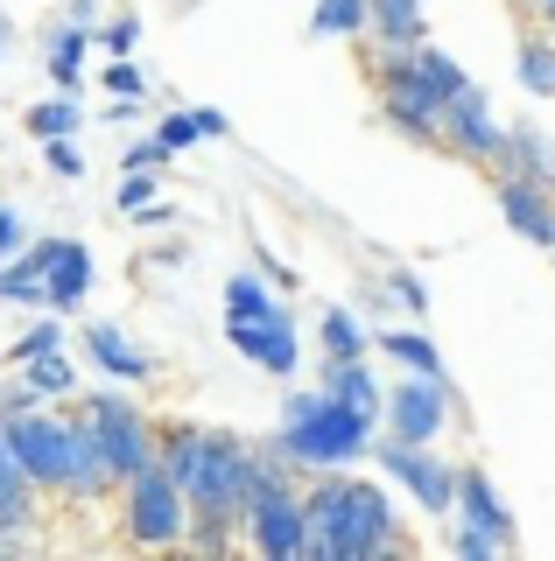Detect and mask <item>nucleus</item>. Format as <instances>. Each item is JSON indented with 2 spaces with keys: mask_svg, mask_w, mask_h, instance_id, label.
Here are the masks:
<instances>
[{
  "mask_svg": "<svg viewBox=\"0 0 555 561\" xmlns=\"http://www.w3.org/2000/svg\"><path fill=\"white\" fill-rule=\"evenodd\" d=\"M415 64H422V70H429V84H437V92H443V99H457V92H464V84H472V78H464V70H457V64H450V57H443V49H415Z\"/></svg>",
  "mask_w": 555,
  "mask_h": 561,
  "instance_id": "c756f323",
  "label": "nucleus"
},
{
  "mask_svg": "<svg viewBox=\"0 0 555 561\" xmlns=\"http://www.w3.org/2000/svg\"><path fill=\"white\" fill-rule=\"evenodd\" d=\"M499 210H507V225H513V232H528L534 245H555V190L548 183L507 169V183H499Z\"/></svg>",
  "mask_w": 555,
  "mask_h": 561,
  "instance_id": "4468645a",
  "label": "nucleus"
},
{
  "mask_svg": "<svg viewBox=\"0 0 555 561\" xmlns=\"http://www.w3.org/2000/svg\"><path fill=\"white\" fill-rule=\"evenodd\" d=\"M106 92L113 99H141V70H134V64H113L106 70Z\"/></svg>",
  "mask_w": 555,
  "mask_h": 561,
  "instance_id": "f704fd0d",
  "label": "nucleus"
},
{
  "mask_svg": "<svg viewBox=\"0 0 555 561\" xmlns=\"http://www.w3.org/2000/svg\"><path fill=\"white\" fill-rule=\"evenodd\" d=\"M29 526H36V478H29V463L14 456L8 414H0V540L29 534Z\"/></svg>",
  "mask_w": 555,
  "mask_h": 561,
  "instance_id": "ddd939ff",
  "label": "nucleus"
},
{
  "mask_svg": "<svg viewBox=\"0 0 555 561\" xmlns=\"http://www.w3.org/2000/svg\"><path fill=\"white\" fill-rule=\"evenodd\" d=\"M8 35H14V28H8V14H0V57H8Z\"/></svg>",
  "mask_w": 555,
  "mask_h": 561,
  "instance_id": "79ce46f5",
  "label": "nucleus"
},
{
  "mask_svg": "<svg viewBox=\"0 0 555 561\" xmlns=\"http://www.w3.org/2000/svg\"><path fill=\"white\" fill-rule=\"evenodd\" d=\"M380 463H387V478H394V484H408V491H415V505H422V513L457 519V470H450L443 456H429V443H401V435H387Z\"/></svg>",
  "mask_w": 555,
  "mask_h": 561,
  "instance_id": "1a4fd4ad",
  "label": "nucleus"
},
{
  "mask_svg": "<svg viewBox=\"0 0 555 561\" xmlns=\"http://www.w3.org/2000/svg\"><path fill=\"white\" fill-rule=\"evenodd\" d=\"M84 344H92V358L106 365V373H120V379H148L155 373L141 351L127 344V330H113V323H92V330H84Z\"/></svg>",
  "mask_w": 555,
  "mask_h": 561,
  "instance_id": "aec40b11",
  "label": "nucleus"
},
{
  "mask_svg": "<svg viewBox=\"0 0 555 561\" xmlns=\"http://www.w3.org/2000/svg\"><path fill=\"white\" fill-rule=\"evenodd\" d=\"M197 134H204V127H197V113H177V119H162V134H155V140H162V148L177 154V148H190Z\"/></svg>",
  "mask_w": 555,
  "mask_h": 561,
  "instance_id": "473e14b6",
  "label": "nucleus"
},
{
  "mask_svg": "<svg viewBox=\"0 0 555 561\" xmlns=\"http://www.w3.org/2000/svg\"><path fill=\"white\" fill-rule=\"evenodd\" d=\"M373 22V0H317V35H359Z\"/></svg>",
  "mask_w": 555,
  "mask_h": 561,
  "instance_id": "5701e85b",
  "label": "nucleus"
},
{
  "mask_svg": "<svg viewBox=\"0 0 555 561\" xmlns=\"http://www.w3.org/2000/svg\"><path fill=\"white\" fill-rule=\"evenodd\" d=\"M520 84L534 99H555V43H528L520 49Z\"/></svg>",
  "mask_w": 555,
  "mask_h": 561,
  "instance_id": "bb28decb",
  "label": "nucleus"
},
{
  "mask_svg": "<svg viewBox=\"0 0 555 561\" xmlns=\"http://www.w3.org/2000/svg\"><path fill=\"white\" fill-rule=\"evenodd\" d=\"M394 295H401L408 309H429V288H422V280H415V274H394Z\"/></svg>",
  "mask_w": 555,
  "mask_h": 561,
  "instance_id": "ea45409f",
  "label": "nucleus"
},
{
  "mask_svg": "<svg viewBox=\"0 0 555 561\" xmlns=\"http://www.w3.org/2000/svg\"><path fill=\"white\" fill-rule=\"evenodd\" d=\"M64 22H78V28H99V0H71V8H64Z\"/></svg>",
  "mask_w": 555,
  "mask_h": 561,
  "instance_id": "a19ab883",
  "label": "nucleus"
},
{
  "mask_svg": "<svg viewBox=\"0 0 555 561\" xmlns=\"http://www.w3.org/2000/svg\"><path fill=\"white\" fill-rule=\"evenodd\" d=\"M366 428H373V414L344 408L331 393H288L274 456H282V463H309V470H344L366 449Z\"/></svg>",
  "mask_w": 555,
  "mask_h": 561,
  "instance_id": "20e7f679",
  "label": "nucleus"
},
{
  "mask_svg": "<svg viewBox=\"0 0 555 561\" xmlns=\"http://www.w3.org/2000/svg\"><path fill=\"white\" fill-rule=\"evenodd\" d=\"M84 288H92V253L78 239H49V309H78Z\"/></svg>",
  "mask_w": 555,
  "mask_h": 561,
  "instance_id": "dca6fc26",
  "label": "nucleus"
},
{
  "mask_svg": "<svg viewBox=\"0 0 555 561\" xmlns=\"http://www.w3.org/2000/svg\"><path fill=\"white\" fill-rule=\"evenodd\" d=\"M84 127V113L71 99H43V105H29V134L36 140H64V134H78Z\"/></svg>",
  "mask_w": 555,
  "mask_h": 561,
  "instance_id": "b1692460",
  "label": "nucleus"
},
{
  "mask_svg": "<svg viewBox=\"0 0 555 561\" xmlns=\"http://www.w3.org/2000/svg\"><path fill=\"white\" fill-rule=\"evenodd\" d=\"M127 534L141 540V548H177L190 534V491L169 478L162 456L127 478Z\"/></svg>",
  "mask_w": 555,
  "mask_h": 561,
  "instance_id": "39448f33",
  "label": "nucleus"
},
{
  "mask_svg": "<svg viewBox=\"0 0 555 561\" xmlns=\"http://www.w3.org/2000/svg\"><path fill=\"white\" fill-rule=\"evenodd\" d=\"M309 548L303 561H366L394 540V505L380 484H359V478H338L324 470V484L309 491Z\"/></svg>",
  "mask_w": 555,
  "mask_h": 561,
  "instance_id": "f257e3e1",
  "label": "nucleus"
},
{
  "mask_svg": "<svg viewBox=\"0 0 555 561\" xmlns=\"http://www.w3.org/2000/svg\"><path fill=\"white\" fill-rule=\"evenodd\" d=\"M450 548H457L464 561H492L499 548H507V540H492L485 526H464V519H457V534H450Z\"/></svg>",
  "mask_w": 555,
  "mask_h": 561,
  "instance_id": "7c9ffc66",
  "label": "nucleus"
},
{
  "mask_svg": "<svg viewBox=\"0 0 555 561\" xmlns=\"http://www.w3.org/2000/svg\"><path fill=\"white\" fill-rule=\"evenodd\" d=\"M225 344H239L253 365H268V373H296V330H288L282 309H268V316H225Z\"/></svg>",
  "mask_w": 555,
  "mask_h": 561,
  "instance_id": "9b49d317",
  "label": "nucleus"
},
{
  "mask_svg": "<svg viewBox=\"0 0 555 561\" xmlns=\"http://www.w3.org/2000/svg\"><path fill=\"white\" fill-rule=\"evenodd\" d=\"M513 175H534V183H548L555 190V140L548 127H534V119H513L507 127V154H499Z\"/></svg>",
  "mask_w": 555,
  "mask_h": 561,
  "instance_id": "f3484780",
  "label": "nucleus"
},
{
  "mask_svg": "<svg viewBox=\"0 0 555 561\" xmlns=\"http://www.w3.org/2000/svg\"><path fill=\"white\" fill-rule=\"evenodd\" d=\"M268 309H282V302L268 295V280H260V274L225 280V316H268Z\"/></svg>",
  "mask_w": 555,
  "mask_h": 561,
  "instance_id": "a878e982",
  "label": "nucleus"
},
{
  "mask_svg": "<svg viewBox=\"0 0 555 561\" xmlns=\"http://www.w3.org/2000/svg\"><path fill=\"white\" fill-rule=\"evenodd\" d=\"M0 302H49V239L0 267Z\"/></svg>",
  "mask_w": 555,
  "mask_h": 561,
  "instance_id": "a211bd4d",
  "label": "nucleus"
},
{
  "mask_svg": "<svg viewBox=\"0 0 555 561\" xmlns=\"http://www.w3.org/2000/svg\"><path fill=\"white\" fill-rule=\"evenodd\" d=\"M457 519L464 526H485L492 540H507V548H513V513L499 505V491H492L485 470H457Z\"/></svg>",
  "mask_w": 555,
  "mask_h": 561,
  "instance_id": "2eb2a0df",
  "label": "nucleus"
},
{
  "mask_svg": "<svg viewBox=\"0 0 555 561\" xmlns=\"http://www.w3.org/2000/svg\"><path fill=\"white\" fill-rule=\"evenodd\" d=\"M43 148H49V169H57V175H84L78 148H71V134H64V140H43Z\"/></svg>",
  "mask_w": 555,
  "mask_h": 561,
  "instance_id": "e433bc0d",
  "label": "nucleus"
},
{
  "mask_svg": "<svg viewBox=\"0 0 555 561\" xmlns=\"http://www.w3.org/2000/svg\"><path fill=\"white\" fill-rule=\"evenodd\" d=\"M8 435H14V456L29 463V478L49 484V491H78V499H92V491L113 484V463L99 456V443H92L84 421H57L43 408H22V414H8Z\"/></svg>",
  "mask_w": 555,
  "mask_h": 561,
  "instance_id": "f03ea898",
  "label": "nucleus"
},
{
  "mask_svg": "<svg viewBox=\"0 0 555 561\" xmlns=\"http://www.w3.org/2000/svg\"><path fill=\"white\" fill-rule=\"evenodd\" d=\"M84 35H92V28H78V22H64L57 35H49V78H57L64 92H71V84H78V57H84Z\"/></svg>",
  "mask_w": 555,
  "mask_h": 561,
  "instance_id": "4be33fe9",
  "label": "nucleus"
},
{
  "mask_svg": "<svg viewBox=\"0 0 555 561\" xmlns=\"http://www.w3.org/2000/svg\"><path fill=\"white\" fill-rule=\"evenodd\" d=\"M443 421H450V379L443 373L394 379V393H387V435H401V443H429Z\"/></svg>",
  "mask_w": 555,
  "mask_h": 561,
  "instance_id": "9d476101",
  "label": "nucleus"
},
{
  "mask_svg": "<svg viewBox=\"0 0 555 561\" xmlns=\"http://www.w3.org/2000/svg\"><path fill=\"white\" fill-rule=\"evenodd\" d=\"M14 253H22V218L0 210V260H14Z\"/></svg>",
  "mask_w": 555,
  "mask_h": 561,
  "instance_id": "4c0bfd02",
  "label": "nucleus"
},
{
  "mask_svg": "<svg viewBox=\"0 0 555 561\" xmlns=\"http://www.w3.org/2000/svg\"><path fill=\"white\" fill-rule=\"evenodd\" d=\"M148 197H155V175H141V169H134L127 183H120V210H141Z\"/></svg>",
  "mask_w": 555,
  "mask_h": 561,
  "instance_id": "c9c22d12",
  "label": "nucleus"
},
{
  "mask_svg": "<svg viewBox=\"0 0 555 561\" xmlns=\"http://www.w3.org/2000/svg\"><path fill=\"white\" fill-rule=\"evenodd\" d=\"M84 428H92V443H99V456L113 463V478L127 484L134 470H148L155 456H162V443L148 435V421L127 408V400H113V393H99V400H84Z\"/></svg>",
  "mask_w": 555,
  "mask_h": 561,
  "instance_id": "0eeeda50",
  "label": "nucleus"
},
{
  "mask_svg": "<svg viewBox=\"0 0 555 561\" xmlns=\"http://www.w3.org/2000/svg\"><path fill=\"white\" fill-rule=\"evenodd\" d=\"M57 344H64V330H57V323H36V330H29L22 344H14V358L29 365V358H43V351H57Z\"/></svg>",
  "mask_w": 555,
  "mask_h": 561,
  "instance_id": "2f4dec72",
  "label": "nucleus"
},
{
  "mask_svg": "<svg viewBox=\"0 0 555 561\" xmlns=\"http://www.w3.org/2000/svg\"><path fill=\"white\" fill-rule=\"evenodd\" d=\"M443 92L429 84V70L408 57V49H387V119L415 140H437L443 134Z\"/></svg>",
  "mask_w": 555,
  "mask_h": 561,
  "instance_id": "6e6552de",
  "label": "nucleus"
},
{
  "mask_svg": "<svg viewBox=\"0 0 555 561\" xmlns=\"http://www.w3.org/2000/svg\"><path fill=\"white\" fill-rule=\"evenodd\" d=\"M134 35H141V28H134V14H120V22H106V28H99V43H106L113 57H127V49H134Z\"/></svg>",
  "mask_w": 555,
  "mask_h": 561,
  "instance_id": "72a5a7b5",
  "label": "nucleus"
},
{
  "mask_svg": "<svg viewBox=\"0 0 555 561\" xmlns=\"http://www.w3.org/2000/svg\"><path fill=\"white\" fill-rule=\"evenodd\" d=\"M162 463H169V478L190 491V505H212V513H239V519H247L253 484H260V456L247 443L212 435V428H177L162 443Z\"/></svg>",
  "mask_w": 555,
  "mask_h": 561,
  "instance_id": "7ed1b4c3",
  "label": "nucleus"
},
{
  "mask_svg": "<svg viewBox=\"0 0 555 561\" xmlns=\"http://www.w3.org/2000/svg\"><path fill=\"white\" fill-rule=\"evenodd\" d=\"M247 526H253V554H268V561H296L309 548V505L282 484V470H268L253 484Z\"/></svg>",
  "mask_w": 555,
  "mask_h": 561,
  "instance_id": "423d86ee",
  "label": "nucleus"
},
{
  "mask_svg": "<svg viewBox=\"0 0 555 561\" xmlns=\"http://www.w3.org/2000/svg\"><path fill=\"white\" fill-rule=\"evenodd\" d=\"M0 548H8V540H0Z\"/></svg>",
  "mask_w": 555,
  "mask_h": 561,
  "instance_id": "c03bdc74",
  "label": "nucleus"
},
{
  "mask_svg": "<svg viewBox=\"0 0 555 561\" xmlns=\"http://www.w3.org/2000/svg\"><path fill=\"white\" fill-rule=\"evenodd\" d=\"M534 8H542V14H548V22H555V0H534Z\"/></svg>",
  "mask_w": 555,
  "mask_h": 561,
  "instance_id": "37998d69",
  "label": "nucleus"
},
{
  "mask_svg": "<svg viewBox=\"0 0 555 561\" xmlns=\"http://www.w3.org/2000/svg\"><path fill=\"white\" fill-rule=\"evenodd\" d=\"M324 393L344 400V408H359V414L387 408V393H380V379L366 373V358H331V386H324Z\"/></svg>",
  "mask_w": 555,
  "mask_h": 561,
  "instance_id": "6ab92c4d",
  "label": "nucleus"
},
{
  "mask_svg": "<svg viewBox=\"0 0 555 561\" xmlns=\"http://www.w3.org/2000/svg\"><path fill=\"white\" fill-rule=\"evenodd\" d=\"M443 134L457 140L464 154H507V127L492 119V105H485L478 84H464V92L443 105Z\"/></svg>",
  "mask_w": 555,
  "mask_h": 561,
  "instance_id": "f8f14e48",
  "label": "nucleus"
},
{
  "mask_svg": "<svg viewBox=\"0 0 555 561\" xmlns=\"http://www.w3.org/2000/svg\"><path fill=\"white\" fill-rule=\"evenodd\" d=\"M373 28L387 49H415L422 43V0H373Z\"/></svg>",
  "mask_w": 555,
  "mask_h": 561,
  "instance_id": "412c9836",
  "label": "nucleus"
},
{
  "mask_svg": "<svg viewBox=\"0 0 555 561\" xmlns=\"http://www.w3.org/2000/svg\"><path fill=\"white\" fill-rule=\"evenodd\" d=\"M380 344H387V351H394V358H401V365H408V373H443V358H437V344H429V337H422V330H387V337H380Z\"/></svg>",
  "mask_w": 555,
  "mask_h": 561,
  "instance_id": "393cba45",
  "label": "nucleus"
},
{
  "mask_svg": "<svg viewBox=\"0 0 555 561\" xmlns=\"http://www.w3.org/2000/svg\"><path fill=\"white\" fill-rule=\"evenodd\" d=\"M324 358H366V337H359V323L344 309L324 316Z\"/></svg>",
  "mask_w": 555,
  "mask_h": 561,
  "instance_id": "cd10ccee",
  "label": "nucleus"
},
{
  "mask_svg": "<svg viewBox=\"0 0 555 561\" xmlns=\"http://www.w3.org/2000/svg\"><path fill=\"white\" fill-rule=\"evenodd\" d=\"M155 162H169L162 140H141V148H127V169H155Z\"/></svg>",
  "mask_w": 555,
  "mask_h": 561,
  "instance_id": "58836bf2",
  "label": "nucleus"
},
{
  "mask_svg": "<svg viewBox=\"0 0 555 561\" xmlns=\"http://www.w3.org/2000/svg\"><path fill=\"white\" fill-rule=\"evenodd\" d=\"M29 386L49 400V393H71V365H64V351H43V358H29Z\"/></svg>",
  "mask_w": 555,
  "mask_h": 561,
  "instance_id": "c85d7f7f",
  "label": "nucleus"
}]
</instances>
